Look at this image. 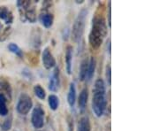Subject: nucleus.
<instances>
[{
  "label": "nucleus",
  "instance_id": "nucleus-1",
  "mask_svg": "<svg viewBox=\"0 0 159 131\" xmlns=\"http://www.w3.org/2000/svg\"><path fill=\"white\" fill-rule=\"evenodd\" d=\"M106 35H107V25L104 17L102 16V13L97 12L96 15L93 17L92 27L89 37L91 47L95 50L98 49L102 45Z\"/></svg>",
  "mask_w": 159,
  "mask_h": 131
},
{
  "label": "nucleus",
  "instance_id": "nucleus-2",
  "mask_svg": "<svg viewBox=\"0 0 159 131\" xmlns=\"http://www.w3.org/2000/svg\"><path fill=\"white\" fill-rule=\"evenodd\" d=\"M92 110L97 117H102L107 106L106 86L102 79H97L93 88Z\"/></svg>",
  "mask_w": 159,
  "mask_h": 131
},
{
  "label": "nucleus",
  "instance_id": "nucleus-3",
  "mask_svg": "<svg viewBox=\"0 0 159 131\" xmlns=\"http://www.w3.org/2000/svg\"><path fill=\"white\" fill-rule=\"evenodd\" d=\"M88 13L89 12L87 9H82L79 12L77 18L75 19L72 29V38L75 43H80L84 31H85V26H86V21L88 17Z\"/></svg>",
  "mask_w": 159,
  "mask_h": 131
},
{
  "label": "nucleus",
  "instance_id": "nucleus-4",
  "mask_svg": "<svg viewBox=\"0 0 159 131\" xmlns=\"http://www.w3.org/2000/svg\"><path fill=\"white\" fill-rule=\"evenodd\" d=\"M32 107H33L32 98L27 93H21L19 97L16 105V111L18 114L21 115H27L29 114Z\"/></svg>",
  "mask_w": 159,
  "mask_h": 131
},
{
  "label": "nucleus",
  "instance_id": "nucleus-5",
  "mask_svg": "<svg viewBox=\"0 0 159 131\" xmlns=\"http://www.w3.org/2000/svg\"><path fill=\"white\" fill-rule=\"evenodd\" d=\"M44 110L40 105L35 106L31 114V123L36 129H40L44 126Z\"/></svg>",
  "mask_w": 159,
  "mask_h": 131
},
{
  "label": "nucleus",
  "instance_id": "nucleus-6",
  "mask_svg": "<svg viewBox=\"0 0 159 131\" xmlns=\"http://www.w3.org/2000/svg\"><path fill=\"white\" fill-rule=\"evenodd\" d=\"M42 60H43V67L48 70L56 67V59H55L54 56L52 55V53L51 52L49 48H45L43 51Z\"/></svg>",
  "mask_w": 159,
  "mask_h": 131
},
{
  "label": "nucleus",
  "instance_id": "nucleus-7",
  "mask_svg": "<svg viewBox=\"0 0 159 131\" xmlns=\"http://www.w3.org/2000/svg\"><path fill=\"white\" fill-rule=\"evenodd\" d=\"M59 69L58 68H55L50 75L49 79V90L52 92H57L59 89L60 85V76H59Z\"/></svg>",
  "mask_w": 159,
  "mask_h": 131
},
{
  "label": "nucleus",
  "instance_id": "nucleus-8",
  "mask_svg": "<svg viewBox=\"0 0 159 131\" xmlns=\"http://www.w3.org/2000/svg\"><path fill=\"white\" fill-rule=\"evenodd\" d=\"M88 99H89V90L88 88H84L80 93L79 98H78V105L80 113H84L86 110L87 105H88Z\"/></svg>",
  "mask_w": 159,
  "mask_h": 131
},
{
  "label": "nucleus",
  "instance_id": "nucleus-9",
  "mask_svg": "<svg viewBox=\"0 0 159 131\" xmlns=\"http://www.w3.org/2000/svg\"><path fill=\"white\" fill-rule=\"evenodd\" d=\"M73 47L68 45L66 50V71L67 74H72V69H73Z\"/></svg>",
  "mask_w": 159,
  "mask_h": 131
},
{
  "label": "nucleus",
  "instance_id": "nucleus-10",
  "mask_svg": "<svg viewBox=\"0 0 159 131\" xmlns=\"http://www.w3.org/2000/svg\"><path fill=\"white\" fill-rule=\"evenodd\" d=\"M77 131H91L90 120L89 116H83L80 119L77 125Z\"/></svg>",
  "mask_w": 159,
  "mask_h": 131
},
{
  "label": "nucleus",
  "instance_id": "nucleus-11",
  "mask_svg": "<svg viewBox=\"0 0 159 131\" xmlns=\"http://www.w3.org/2000/svg\"><path fill=\"white\" fill-rule=\"evenodd\" d=\"M0 19L4 20L6 24H11L13 21V15L6 6H0Z\"/></svg>",
  "mask_w": 159,
  "mask_h": 131
},
{
  "label": "nucleus",
  "instance_id": "nucleus-12",
  "mask_svg": "<svg viewBox=\"0 0 159 131\" xmlns=\"http://www.w3.org/2000/svg\"><path fill=\"white\" fill-rule=\"evenodd\" d=\"M67 102L71 107H74L76 102V88L74 82H71L69 86L68 95H67Z\"/></svg>",
  "mask_w": 159,
  "mask_h": 131
},
{
  "label": "nucleus",
  "instance_id": "nucleus-13",
  "mask_svg": "<svg viewBox=\"0 0 159 131\" xmlns=\"http://www.w3.org/2000/svg\"><path fill=\"white\" fill-rule=\"evenodd\" d=\"M96 67H97V60L94 57H91L90 60L89 61V68H88V73H87V77H86V80L88 82L92 80L95 74Z\"/></svg>",
  "mask_w": 159,
  "mask_h": 131
},
{
  "label": "nucleus",
  "instance_id": "nucleus-14",
  "mask_svg": "<svg viewBox=\"0 0 159 131\" xmlns=\"http://www.w3.org/2000/svg\"><path fill=\"white\" fill-rule=\"evenodd\" d=\"M89 59L84 58L81 63H80V67L79 72V80L83 82L86 80L87 77V73H88V68H89Z\"/></svg>",
  "mask_w": 159,
  "mask_h": 131
},
{
  "label": "nucleus",
  "instance_id": "nucleus-15",
  "mask_svg": "<svg viewBox=\"0 0 159 131\" xmlns=\"http://www.w3.org/2000/svg\"><path fill=\"white\" fill-rule=\"evenodd\" d=\"M53 21H54V17L51 13L49 12H45L43 14H42L41 16V22L43 24V26L44 28H51L53 24Z\"/></svg>",
  "mask_w": 159,
  "mask_h": 131
},
{
  "label": "nucleus",
  "instance_id": "nucleus-16",
  "mask_svg": "<svg viewBox=\"0 0 159 131\" xmlns=\"http://www.w3.org/2000/svg\"><path fill=\"white\" fill-rule=\"evenodd\" d=\"M7 98L4 93H0V116H6L8 115V108L6 105Z\"/></svg>",
  "mask_w": 159,
  "mask_h": 131
},
{
  "label": "nucleus",
  "instance_id": "nucleus-17",
  "mask_svg": "<svg viewBox=\"0 0 159 131\" xmlns=\"http://www.w3.org/2000/svg\"><path fill=\"white\" fill-rule=\"evenodd\" d=\"M48 103H49V106L52 111H56L58 108V105H59V99L58 97L54 95V94H51L48 97Z\"/></svg>",
  "mask_w": 159,
  "mask_h": 131
},
{
  "label": "nucleus",
  "instance_id": "nucleus-18",
  "mask_svg": "<svg viewBox=\"0 0 159 131\" xmlns=\"http://www.w3.org/2000/svg\"><path fill=\"white\" fill-rule=\"evenodd\" d=\"M12 126V117L11 115L8 116L2 123H0V128L3 131H9Z\"/></svg>",
  "mask_w": 159,
  "mask_h": 131
},
{
  "label": "nucleus",
  "instance_id": "nucleus-19",
  "mask_svg": "<svg viewBox=\"0 0 159 131\" xmlns=\"http://www.w3.org/2000/svg\"><path fill=\"white\" fill-rule=\"evenodd\" d=\"M8 50L11 51V52H12V53H14V54H15L16 56H18V57H23V52L22 51H21V49H20L16 44H13V43L9 44H8Z\"/></svg>",
  "mask_w": 159,
  "mask_h": 131
},
{
  "label": "nucleus",
  "instance_id": "nucleus-20",
  "mask_svg": "<svg viewBox=\"0 0 159 131\" xmlns=\"http://www.w3.org/2000/svg\"><path fill=\"white\" fill-rule=\"evenodd\" d=\"M34 92L35 94V96L40 98L41 100H43L46 97V92L44 91V89L40 85V84H37L34 87Z\"/></svg>",
  "mask_w": 159,
  "mask_h": 131
},
{
  "label": "nucleus",
  "instance_id": "nucleus-21",
  "mask_svg": "<svg viewBox=\"0 0 159 131\" xmlns=\"http://www.w3.org/2000/svg\"><path fill=\"white\" fill-rule=\"evenodd\" d=\"M0 91L6 92L9 96H11V87L8 82H6L5 81L0 82Z\"/></svg>",
  "mask_w": 159,
  "mask_h": 131
},
{
  "label": "nucleus",
  "instance_id": "nucleus-22",
  "mask_svg": "<svg viewBox=\"0 0 159 131\" xmlns=\"http://www.w3.org/2000/svg\"><path fill=\"white\" fill-rule=\"evenodd\" d=\"M105 76H106V81L109 86H111V68L110 64H108L105 68Z\"/></svg>",
  "mask_w": 159,
  "mask_h": 131
},
{
  "label": "nucleus",
  "instance_id": "nucleus-23",
  "mask_svg": "<svg viewBox=\"0 0 159 131\" xmlns=\"http://www.w3.org/2000/svg\"><path fill=\"white\" fill-rule=\"evenodd\" d=\"M66 120H67L68 131H74V118L71 115H68L67 118H66Z\"/></svg>",
  "mask_w": 159,
  "mask_h": 131
},
{
  "label": "nucleus",
  "instance_id": "nucleus-24",
  "mask_svg": "<svg viewBox=\"0 0 159 131\" xmlns=\"http://www.w3.org/2000/svg\"><path fill=\"white\" fill-rule=\"evenodd\" d=\"M10 32H11V28H7L6 29V30L0 35V41H5L9 36L10 35Z\"/></svg>",
  "mask_w": 159,
  "mask_h": 131
},
{
  "label": "nucleus",
  "instance_id": "nucleus-25",
  "mask_svg": "<svg viewBox=\"0 0 159 131\" xmlns=\"http://www.w3.org/2000/svg\"><path fill=\"white\" fill-rule=\"evenodd\" d=\"M22 74L25 76V77H27L29 80H33V78H34V75L33 74L29 71V69H24L22 71Z\"/></svg>",
  "mask_w": 159,
  "mask_h": 131
},
{
  "label": "nucleus",
  "instance_id": "nucleus-26",
  "mask_svg": "<svg viewBox=\"0 0 159 131\" xmlns=\"http://www.w3.org/2000/svg\"><path fill=\"white\" fill-rule=\"evenodd\" d=\"M111 2H109V6H108V15H107V17H108V27L109 28H111Z\"/></svg>",
  "mask_w": 159,
  "mask_h": 131
},
{
  "label": "nucleus",
  "instance_id": "nucleus-27",
  "mask_svg": "<svg viewBox=\"0 0 159 131\" xmlns=\"http://www.w3.org/2000/svg\"><path fill=\"white\" fill-rule=\"evenodd\" d=\"M62 36H63V39H64V40L67 41V39H68V36H69V29H67V28L64 29Z\"/></svg>",
  "mask_w": 159,
  "mask_h": 131
},
{
  "label": "nucleus",
  "instance_id": "nucleus-28",
  "mask_svg": "<svg viewBox=\"0 0 159 131\" xmlns=\"http://www.w3.org/2000/svg\"><path fill=\"white\" fill-rule=\"evenodd\" d=\"M108 52L109 54H111V40L109 39V43H108Z\"/></svg>",
  "mask_w": 159,
  "mask_h": 131
},
{
  "label": "nucleus",
  "instance_id": "nucleus-29",
  "mask_svg": "<svg viewBox=\"0 0 159 131\" xmlns=\"http://www.w3.org/2000/svg\"><path fill=\"white\" fill-rule=\"evenodd\" d=\"M2 28H3V27H2V24H1V23H0V30H1V29H2Z\"/></svg>",
  "mask_w": 159,
  "mask_h": 131
},
{
  "label": "nucleus",
  "instance_id": "nucleus-30",
  "mask_svg": "<svg viewBox=\"0 0 159 131\" xmlns=\"http://www.w3.org/2000/svg\"><path fill=\"white\" fill-rule=\"evenodd\" d=\"M37 131H40V130H37Z\"/></svg>",
  "mask_w": 159,
  "mask_h": 131
}]
</instances>
